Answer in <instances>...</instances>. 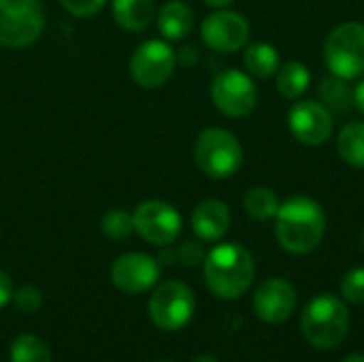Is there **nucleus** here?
I'll use <instances>...</instances> for the list:
<instances>
[{"instance_id": "1", "label": "nucleus", "mask_w": 364, "mask_h": 362, "mask_svg": "<svg viewBox=\"0 0 364 362\" xmlns=\"http://www.w3.org/2000/svg\"><path fill=\"white\" fill-rule=\"evenodd\" d=\"M324 233L326 213L314 198L292 196L279 205L275 215V237L288 254H311L322 243Z\"/></svg>"}, {"instance_id": "2", "label": "nucleus", "mask_w": 364, "mask_h": 362, "mask_svg": "<svg viewBox=\"0 0 364 362\" xmlns=\"http://www.w3.org/2000/svg\"><path fill=\"white\" fill-rule=\"evenodd\" d=\"M207 288L226 301L243 297L254 282V258L239 243H222L213 247L203 262Z\"/></svg>"}, {"instance_id": "3", "label": "nucleus", "mask_w": 364, "mask_h": 362, "mask_svg": "<svg viewBox=\"0 0 364 362\" xmlns=\"http://www.w3.org/2000/svg\"><path fill=\"white\" fill-rule=\"evenodd\" d=\"M301 331L305 339L318 350H331L343 344L350 331L348 305L335 294L314 297L301 316Z\"/></svg>"}, {"instance_id": "4", "label": "nucleus", "mask_w": 364, "mask_h": 362, "mask_svg": "<svg viewBox=\"0 0 364 362\" xmlns=\"http://www.w3.org/2000/svg\"><path fill=\"white\" fill-rule=\"evenodd\" d=\"M198 169L211 179H228L243 164V147L239 139L224 128H207L194 145Z\"/></svg>"}, {"instance_id": "5", "label": "nucleus", "mask_w": 364, "mask_h": 362, "mask_svg": "<svg viewBox=\"0 0 364 362\" xmlns=\"http://www.w3.org/2000/svg\"><path fill=\"white\" fill-rule=\"evenodd\" d=\"M324 58L333 75L341 79H356L364 75V23H339L324 43Z\"/></svg>"}, {"instance_id": "6", "label": "nucleus", "mask_w": 364, "mask_h": 362, "mask_svg": "<svg viewBox=\"0 0 364 362\" xmlns=\"http://www.w3.org/2000/svg\"><path fill=\"white\" fill-rule=\"evenodd\" d=\"M45 13L38 0H0V45L23 49L38 41Z\"/></svg>"}, {"instance_id": "7", "label": "nucleus", "mask_w": 364, "mask_h": 362, "mask_svg": "<svg viewBox=\"0 0 364 362\" xmlns=\"http://www.w3.org/2000/svg\"><path fill=\"white\" fill-rule=\"evenodd\" d=\"M196 299L190 286L183 282L160 284L149 299V318L162 331H177L192 320Z\"/></svg>"}, {"instance_id": "8", "label": "nucleus", "mask_w": 364, "mask_h": 362, "mask_svg": "<svg viewBox=\"0 0 364 362\" xmlns=\"http://www.w3.org/2000/svg\"><path fill=\"white\" fill-rule=\"evenodd\" d=\"M211 98L220 113L228 117H245L258 102V90L250 75L237 68H226L211 83Z\"/></svg>"}, {"instance_id": "9", "label": "nucleus", "mask_w": 364, "mask_h": 362, "mask_svg": "<svg viewBox=\"0 0 364 362\" xmlns=\"http://www.w3.org/2000/svg\"><path fill=\"white\" fill-rule=\"evenodd\" d=\"M175 51L164 41H145L130 58V77L136 85L154 90L164 85L175 70Z\"/></svg>"}, {"instance_id": "10", "label": "nucleus", "mask_w": 364, "mask_h": 362, "mask_svg": "<svg viewBox=\"0 0 364 362\" xmlns=\"http://www.w3.org/2000/svg\"><path fill=\"white\" fill-rule=\"evenodd\" d=\"M134 230L151 245H171L181 233V215L162 201H145L132 213Z\"/></svg>"}, {"instance_id": "11", "label": "nucleus", "mask_w": 364, "mask_h": 362, "mask_svg": "<svg viewBox=\"0 0 364 362\" xmlns=\"http://www.w3.org/2000/svg\"><path fill=\"white\" fill-rule=\"evenodd\" d=\"M200 36L207 47L222 53H232L247 45L250 21L237 11H215L205 17Z\"/></svg>"}, {"instance_id": "12", "label": "nucleus", "mask_w": 364, "mask_h": 362, "mask_svg": "<svg viewBox=\"0 0 364 362\" xmlns=\"http://www.w3.org/2000/svg\"><path fill=\"white\" fill-rule=\"evenodd\" d=\"M290 132L305 145H322L333 134V113L316 100H299L288 115Z\"/></svg>"}, {"instance_id": "13", "label": "nucleus", "mask_w": 364, "mask_h": 362, "mask_svg": "<svg viewBox=\"0 0 364 362\" xmlns=\"http://www.w3.org/2000/svg\"><path fill=\"white\" fill-rule=\"evenodd\" d=\"M160 277V262L147 254H124L111 267V282L117 290L141 294L154 288Z\"/></svg>"}, {"instance_id": "14", "label": "nucleus", "mask_w": 364, "mask_h": 362, "mask_svg": "<svg viewBox=\"0 0 364 362\" xmlns=\"http://www.w3.org/2000/svg\"><path fill=\"white\" fill-rule=\"evenodd\" d=\"M296 309V290L284 277L264 280L254 294V312L267 324L286 322Z\"/></svg>"}, {"instance_id": "15", "label": "nucleus", "mask_w": 364, "mask_h": 362, "mask_svg": "<svg viewBox=\"0 0 364 362\" xmlns=\"http://www.w3.org/2000/svg\"><path fill=\"white\" fill-rule=\"evenodd\" d=\"M230 228V209L226 203L207 198L192 213V230L200 241H220Z\"/></svg>"}, {"instance_id": "16", "label": "nucleus", "mask_w": 364, "mask_h": 362, "mask_svg": "<svg viewBox=\"0 0 364 362\" xmlns=\"http://www.w3.org/2000/svg\"><path fill=\"white\" fill-rule=\"evenodd\" d=\"M194 28V13L192 9L181 0L166 2L158 13V30L168 41H181L186 38Z\"/></svg>"}, {"instance_id": "17", "label": "nucleus", "mask_w": 364, "mask_h": 362, "mask_svg": "<svg viewBox=\"0 0 364 362\" xmlns=\"http://www.w3.org/2000/svg\"><path fill=\"white\" fill-rule=\"evenodd\" d=\"M113 17L117 26L130 32H141L151 26L156 17L154 0H113Z\"/></svg>"}, {"instance_id": "18", "label": "nucleus", "mask_w": 364, "mask_h": 362, "mask_svg": "<svg viewBox=\"0 0 364 362\" xmlns=\"http://www.w3.org/2000/svg\"><path fill=\"white\" fill-rule=\"evenodd\" d=\"M243 64L250 70V75L267 79L273 77L279 70V53L269 43H254L243 53Z\"/></svg>"}, {"instance_id": "19", "label": "nucleus", "mask_w": 364, "mask_h": 362, "mask_svg": "<svg viewBox=\"0 0 364 362\" xmlns=\"http://www.w3.org/2000/svg\"><path fill=\"white\" fill-rule=\"evenodd\" d=\"M311 83L309 68L301 62H286L277 70V90L284 98L296 100L301 98Z\"/></svg>"}, {"instance_id": "20", "label": "nucleus", "mask_w": 364, "mask_h": 362, "mask_svg": "<svg viewBox=\"0 0 364 362\" xmlns=\"http://www.w3.org/2000/svg\"><path fill=\"white\" fill-rule=\"evenodd\" d=\"M337 149L348 164L364 169V122H350L341 128Z\"/></svg>"}, {"instance_id": "21", "label": "nucleus", "mask_w": 364, "mask_h": 362, "mask_svg": "<svg viewBox=\"0 0 364 362\" xmlns=\"http://www.w3.org/2000/svg\"><path fill=\"white\" fill-rule=\"evenodd\" d=\"M243 207L247 211V215L256 222H269L277 215L279 209V198L271 188L264 186H256L252 190H247V194L243 196Z\"/></svg>"}, {"instance_id": "22", "label": "nucleus", "mask_w": 364, "mask_h": 362, "mask_svg": "<svg viewBox=\"0 0 364 362\" xmlns=\"http://www.w3.org/2000/svg\"><path fill=\"white\" fill-rule=\"evenodd\" d=\"M11 362H51V352L36 335H19L11 344Z\"/></svg>"}, {"instance_id": "23", "label": "nucleus", "mask_w": 364, "mask_h": 362, "mask_svg": "<svg viewBox=\"0 0 364 362\" xmlns=\"http://www.w3.org/2000/svg\"><path fill=\"white\" fill-rule=\"evenodd\" d=\"M320 98L328 111L333 109L337 113H343V111H348V107L352 102V92L346 85V79L331 75V77H324L320 83Z\"/></svg>"}, {"instance_id": "24", "label": "nucleus", "mask_w": 364, "mask_h": 362, "mask_svg": "<svg viewBox=\"0 0 364 362\" xmlns=\"http://www.w3.org/2000/svg\"><path fill=\"white\" fill-rule=\"evenodd\" d=\"M100 228H102V235L111 241H126L132 230H134V222H132V215L124 209H111L102 215V222H100Z\"/></svg>"}, {"instance_id": "25", "label": "nucleus", "mask_w": 364, "mask_h": 362, "mask_svg": "<svg viewBox=\"0 0 364 362\" xmlns=\"http://www.w3.org/2000/svg\"><path fill=\"white\" fill-rule=\"evenodd\" d=\"M341 292L343 299L352 305H364V267H356L343 275Z\"/></svg>"}, {"instance_id": "26", "label": "nucleus", "mask_w": 364, "mask_h": 362, "mask_svg": "<svg viewBox=\"0 0 364 362\" xmlns=\"http://www.w3.org/2000/svg\"><path fill=\"white\" fill-rule=\"evenodd\" d=\"M13 303H15V307H17L19 312L32 314V312H36V309L41 307L43 294H41V290L34 288V286H21V288L13 294Z\"/></svg>"}, {"instance_id": "27", "label": "nucleus", "mask_w": 364, "mask_h": 362, "mask_svg": "<svg viewBox=\"0 0 364 362\" xmlns=\"http://www.w3.org/2000/svg\"><path fill=\"white\" fill-rule=\"evenodd\" d=\"M60 2H62V6L70 15H75V17H90V15H96L107 0H60Z\"/></svg>"}, {"instance_id": "28", "label": "nucleus", "mask_w": 364, "mask_h": 362, "mask_svg": "<svg viewBox=\"0 0 364 362\" xmlns=\"http://www.w3.org/2000/svg\"><path fill=\"white\" fill-rule=\"evenodd\" d=\"M177 258H179V262L186 265V267H196V265L205 262V252H203L200 243L188 241V243H183V245L177 250Z\"/></svg>"}, {"instance_id": "29", "label": "nucleus", "mask_w": 364, "mask_h": 362, "mask_svg": "<svg viewBox=\"0 0 364 362\" xmlns=\"http://www.w3.org/2000/svg\"><path fill=\"white\" fill-rule=\"evenodd\" d=\"M13 299V282L6 273L0 271V309Z\"/></svg>"}, {"instance_id": "30", "label": "nucleus", "mask_w": 364, "mask_h": 362, "mask_svg": "<svg viewBox=\"0 0 364 362\" xmlns=\"http://www.w3.org/2000/svg\"><path fill=\"white\" fill-rule=\"evenodd\" d=\"M352 100H354V105H356V109L364 113V79L356 85V90H354V94H352Z\"/></svg>"}, {"instance_id": "31", "label": "nucleus", "mask_w": 364, "mask_h": 362, "mask_svg": "<svg viewBox=\"0 0 364 362\" xmlns=\"http://www.w3.org/2000/svg\"><path fill=\"white\" fill-rule=\"evenodd\" d=\"M205 4H209V6H218V9H222V6H228L230 2H235V0H203Z\"/></svg>"}, {"instance_id": "32", "label": "nucleus", "mask_w": 364, "mask_h": 362, "mask_svg": "<svg viewBox=\"0 0 364 362\" xmlns=\"http://www.w3.org/2000/svg\"><path fill=\"white\" fill-rule=\"evenodd\" d=\"M192 362H218L213 356H209V354H203V356H196Z\"/></svg>"}, {"instance_id": "33", "label": "nucleus", "mask_w": 364, "mask_h": 362, "mask_svg": "<svg viewBox=\"0 0 364 362\" xmlns=\"http://www.w3.org/2000/svg\"><path fill=\"white\" fill-rule=\"evenodd\" d=\"M343 362H364V354H352V356H348Z\"/></svg>"}, {"instance_id": "34", "label": "nucleus", "mask_w": 364, "mask_h": 362, "mask_svg": "<svg viewBox=\"0 0 364 362\" xmlns=\"http://www.w3.org/2000/svg\"><path fill=\"white\" fill-rule=\"evenodd\" d=\"M160 362H168V361H160Z\"/></svg>"}]
</instances>
